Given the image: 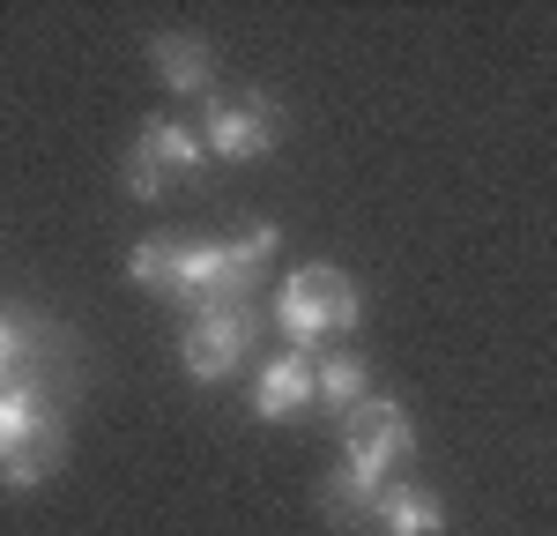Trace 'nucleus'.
I'll return each mask as SVG.
<instances>
[{
    "label": "nucleus",
    "instance_id": "1",
    "mask_svg": "<svg viewBox=\"0 0 557 536\" xmlns=\"http://www.w3.org/2000/svg\"><path fill=\"white\" fill-rule=\"evenodd\" d=\"M268 261H275V231L253 223L238 239H141L127 254V276L141 291H164V299H186L194 313H209L238 306Z\"/></svg>",
    "mask_w": 557,
    "mask_h": 536
},
{
    "label": "nucleus",
    "instance_id": "2",
    "mask_svg": "<svg viewBox=\"0 0 557 536\" xmlns=\"http://www.w3.org/2000/svg\"><path fill=\"white\" fill-rule=\"evenodd\" d=\"M67 454V425L45 410V380H15L0 388V485H38Z\"/></svg>",
    "mask_w": 557,
    "mask_h": 536
},
{
    "label": "nucleus",
    "instance_id": "3",
    "mask_svg": "<svg viewBox=\"0 0 557 536\" xmlns=\"http://www.w3.org/2000/svg\"><path fill=\"white\" fill-rule=\"evenodd\" d=\"M357 283H349L335 261H305L290 268V283H283V336H290V351H312V343H327V336H343L357 328Z\"/></svg>",
    "mask_w": 557,
    "mask_h": 536
},
{
    "label": "nucleus",
    "instance_id": "4",
    "mask_svg": "<svg viewBox=\"0 0 557 536\" xmlns=\"http://www.w3.org/2000/svg\"><path fill=\"white\" fill-rule=\"evenodd\" d=\"M409 447H417V425H409L401 402L364 395L343 417V470H357L364 485H394V470L409 462Z\"/></svg>",
    "mask_w": 557,
    "mask_h": 536
},
{
    "label": "nucleus",
    "instance_id": "5",
    "mask_svg": "<svg viewBox=\"0 0 557 536\" xmlns=\"http://www.w3.org/2000/svg\"><path fill=\"white\" fill-rule=\"evenodd\" d=\"M253 336H260V320H253L246 299H238V306H209V313H194V320L178 328V365H186L194 380H223L238 357L253 351Z\"/></svg>",
    "mask_w": 557,
    "mask_h": 536
},
{
    "label": "nucleus",
    "instance_id": "6",
    "mask_svg": "<svg viewBox=\"0 0 557 536\" xmlns=\"http://www.w3.org/2000/svg\"><path fill=\"white\" fill-rule=\"evenodd\" d=\"M201 165H209L201 134L172 127V120H149V127L134 134V157H127V194H134V202H157L164 186H178V179H194Z\"/></svg>",
    "mask_w": 557,
    "mask_h": 536
},
{
    "label": "nucleus",
    "instance_id": "7",
    "mask_svg": "<svg viewBox=\"0 0 557 536\" xmlns=\"http://www.w3.org/2000/svg\"><path fill=\"white\" fill-rule=\"evenodd\" d=\"M275 127H283V112H275L268 97H215L201 142H209V157L246 165V157H268V149H275Z\"/></svg>",
    "mask_w": 557,
    "mask_h": 536
},
{
    "label": "nucleus",
    "instance_id": "8",
    "mask_svg": "<svg viewBox=\"0 0 557 536\" xmlns=\"http://www.w3.org/2000/svg\"><path fill=\"white\" fill-rule=\"evenodd\" d=\"M312 357L305 351H283L275 365H260V388H253V417H268V425H283V417H298V410H312L320 402V388H312Z\"/></svg>",
    "mask_w": 557,
    "mask_h": 536
},
{
    "label": "nucleus",
    "instance_id": "9",
    "mask_svg": "<svg viewBox=\"0 0 557 536\" xmlns=\"http://www.w3.org/2000/svg\"><path fill=\"white\" fill-rule=\"evenodd\" d=\"M372 529L380 536H438L446 529V507L424 485H386L380 507H372Z\"/></svg>",
    "mask_w": 557,
    "mask_h": 536
},
{
    "label": "nucleus",
    "instance_id": "10",
    "mask_svg": "<svg viewBox=\"0 0 557 536\" xmlns=\"http://www.w3.org/2000/svg\"><path fill=\"white\" fill-rule=\"evenodd\" d=\"M149 60H157L164 89H178V97H209V45H201V38L157 31V38H149Z\"/></svg>",
    "mask_w": 557,
    "mask_h": 536
},
{
    "label": "nucleus",
    "instance_id": "11",
    "mask_svg": "<svg viewBox=\"0 0 557 536\" xmlns=\"http://www.w3.org/2000/svg\"><path fill=\"white\" fill-rule=\"evenodd\" d=\"M38 357H45V336H38V328H30L15 306H0V388L38 380Z\"/></svg>",
    "mask_w": 557,
    "mask_h": 536
},
{
    "label": "nucleus",
    "instance_id": "12",
    "mask_svg": "<svg viewBox=\"0 0 557 536\" xmlns=\"http://www.w3.org/2000/svg\"><path fill=\"white\" fill-rule=\"evenodd\" d=\"M386 485H364L357 470H335L327 485H320V499H327V514L343 522V529H372V507H380Z\"/></svg>",
    "mask_w": 557,
    "mask_h": 536
},
{
    "label": "nucleus",
    "instance_id": "13",
    "mask_svg": "<svg viewBox=\"0 0 557 536\" xmlns=\"http://www.w3.org/2000/svg\"><path fill=\"white\" fill-rule=\"evenodd\" d=\"M312 388H320V402H327L335 417H349V410L364 402V365H357V357H327V365L312 373Z\"/></svg>",
    "mask_w": 557,
    "mask_h": 536
}]
</instances>
